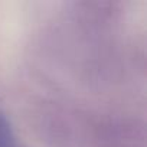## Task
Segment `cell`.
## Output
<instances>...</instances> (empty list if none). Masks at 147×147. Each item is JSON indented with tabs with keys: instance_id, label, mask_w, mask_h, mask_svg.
<instances>
[{
	"instance_id": "obj_1",
	"label": "cell",
	"mask_w": 147,
	"mask_h": 147,
	"mask_svg": "<svg viewBox=\"0 0 147 147\" xmlns=\"http://www.w3.org/2000/svg\"><path fill=\"white\" fill-rule=\"evenodd\" d=\"M15 141L12 127L5 117V114L0 113V147H12Z\"/></svg>"
}]
</instances>
